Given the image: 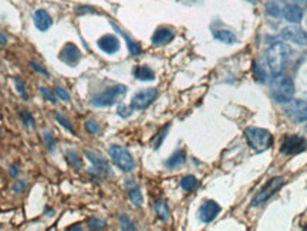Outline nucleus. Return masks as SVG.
<instances>
[{"mask_svg":"<svg viewBox=\"0 0 307 231\" xmlns=\"http://www.w3.org/2000/svg\"><path fill=\"white\" fill-rule=\"evenodd\" d=\"M120 224H121V229H123V230H135L134 223L131 221V219L128 217L127 214H123V216L120 217Z\"/></svg>","mask_w":307,"mask_h":231,"instance_id":"7c9ffc66","label":"nucleus"},{"mask_svg":"<svg viewBox=\"0 0 307 231\" xmlns=\"http://www.w3.org/2000/svg\"><path fill=\"white\" fill-rule=\"evenodd\" d=\"M65 159H67V162H68L73 168H83V159L80 158V155H78L75 150H67V152H65Z\"/></svg>","mask_w":307,"mask_h":231,"instance_id":"b1692460","label":"nucleus"},{"mask_svg":"<svg viewBox=\"0 0 307 231\" xmlns=\"http://www.w3.org/2000/svg\"><path fill=\"white\" fill-rule=\"evenodd\" d=\"M59 58H60L65 65L75 67L77 64L80 63V60H81V51H80V48H78L75 44L67 43L63 48H61L60 54H59Z\"/></svg>","mask_w":307,"mask_h":231,"instance_id":"9d476101","label":"nucleus"},{"mask_svg":"<svg viewBox=\"0 0 307 231\" xmlns=\"http://www.w3.org/2000/svg\"><path fill=\"white\" fill-rule=\"evenodd\" d=\"M108 153H110V156L113 159V162L123 172H131L134 169V166H135L134 158L131 156V153L128 152L125 147L120 146V145H111V146L108 147Z\"/></svg>","mask_w":307,"mask_h":231,"instance_id":"39448f33","label":"nucleus"},{"mask_svg":"<svg viewBox=\"0 0 307 231\" xmlns=\"http://www.w3.org/2000/svg\"><path fill=\"white\" fill-rule=\"evenodd\" d=\"M174 39V32L170 27H159L152 34V44L154 46H165Z\"/></svg>","mask_w":307,"mask_h":231,"instance_id":"f3484780","label":"nucleus"},{"mask_svg":"<svg viewBox=\"0 0 307 231\" xmlns=\"http://www.w3.org/2000/svg\"><path fill=\"white\" fill-rule=\"evenodd\" d=\"M307 147V142L305 138L299 137V135H289L285 138V140L282 142L280 152L283 155H297L305 152Z\"/></svg>","mask_w":307,"mask_h":231,"instance_id":"6e6552de","label":"nucleus"},{"mask_svg":"<svg viewBox=\"0 0 307 231\" xmlns=\"http://www.w3.org/2000/svg\"><path fill=\"white\" fill-rule=\"evenodd\" d=\"M170 126H171V124H167V125L164 126V128H162V129L159 131L158 134L155 135V138L152 139V145H154V149H159V147H161L162 142H164V139H165L167 134H168V131H170Z\"/></svg>","mask_w":307,"mask_h":231,"instance_id":"a878e982","label":"nucleus"},{"mask_svg":"<svg viewBox=\"0 0 307 231\" xmlns=\"http://www.w3.org/2000/svg\"><path fill=\"white\" fill-rule=\"evenodd\" d=\"M283 183H285L283 178L270 179V180L266 183L265 186L260 189V191L254 196L250 204H252L253 207H259V206H262L263 203H266L267 200L270 199V197L275 194L277 190H280V187L283 186Z\"/></svg>","mask_w":307,"mask_h":231,"instance_id":"423d86ee","label":"nucleus"},{"mask_svg":"<svg viewBox=\"0 0 307 231\" xmlns=\"http://www.w3.org/2000/svg\"><path fill=\"white\" fill-rule=\"evenodd\" d=\"M283 16L290 23H299L303 19V10L297 4H287L286 7L283 9Z\"/></svg>","mask_w":307,"mask_h":231,"instance_id":"a211bd4d","label":"nucleus"},{"mask_svg":"<svg viewBox=\"0 0 307 231\" xmlns=\"http://www.w3.org/2000/svg\"><path fill=\"white\" fill-rule=\"evenodd\" d=\"M97 46L100 50H103L107 54H116L120 50V40L114 34H104L103 37L98 39Z\"/></svg>","mask_w":307,"mask_h":231,"instance_id":"ddd939ff","label":"nucleus"},{"mask_svg":"<svg viewBox=\"0 0 307 231\" xmlns=\"http://www.w3.org/2000/svg\"><path fill=\"white\" fill-rule=\"evenodd\" d=\"M287 115L296 122H307V102L302 99H290L286 105Z\"/></svg>","mask_w":307,"mask_h":231,"instance_id":"1a4fd4ad","label":"nucleus"},{"mask_svg":"<svg viewBox=\"0 0 307 231\" xmlns=\"http://www.w3.org/2000/svg\"><path fill=\"white\" fill-rule=\"evenodd\" d=\"M282 37L286 39L287 42L296 43L299 46H306L307 44V34L299 26H287V27H285L282 30Z\"/></svg>","mask_w":307,"mask_h":231,"instance_id":"f8f14e48","label":"nucleus"},{"mask_svg":"<svg viewBox=\"0 0 307 231\" xmlns=\"http://www.w3.org/2000/svg\"><path fill=\"white\" fill-rule=\"evenodd\" d=\"M85 156L93 163V166H94V169H96L98 173H101V175H110V173H111L107 160L103 158V156H100L98 153L91 152V150H85Z\"/></svg>","mask_w":307,"mask_h":231,"instance_id":"2eb2a0df","label":"nucleus"},{"mask_svg":"<svg viewBox=\"0 0 307 231\" xmlns=\"http://www.w3.org/2000/svg\"><path fill=\"white\" fill-rule=\"evenodd\" d=\"M30 67H32L33 70L36 71V73L42 74V75H44V77H49V73H47V70L43 67V65H40L39 63H36V61H30Z\"/></svg>","mask_w":307,"mask_h":231,"instance_id":"e433bc0d","label":"nucleus"},{"mask_svg":"<svg viewBox=\"0 0 307 231\" xmlns=\"http://www.w3.org/2000/svg\"><path fill=\"white\" fill-rule=\"evenodd\" d=\"M43 140H44V143H46V146H47L49 150H53L54 147H56V142H54V138L53 135H52V132L46 131V132L43 134Z\"/></svg>","mask_w":307,"mask_h":231,"instance_id":"72a5a7b5","label":"nucleus"},{"mask_svg":"<svg viewBox=\"0 0 307 231\" xmlns=\"http://www.w3.org/2000/svg\"><path fill=\"white\" fill-rule=\"evenodd\" d=\"M219 213H221V206L216 201H213V200L203 201L202 206L199 207V211H198L199 220L202 223H211V221H213L218 217Z\"/></svg>","mask_w":307,"mask_h":231,"instance_id":"9b49d317","label":"nucleus"},{"mask_svg":"<svg viewBox=\"0 0 307 231\" xmlns=\"http://www.w3.org/2000/svg\"><path fill=\"white\" fill-rule=\"evenodd\" d=\"M87 224H88V227L90 229H93V230H103V229H106L107 223L104 220H101V219H90V220L87 221Z\"/></svg>","mask_w":307,"mask_h":231,"instance_id":"c756f323","label":"nucleus"},{"mask_svg":"<svg viewBox=\"0 0 307 231\" xmlns=\"http://www.w3.org/2000/svg\"><path fill=\"white\" fill-rule=\"evenodd\" d=\"M26 190V182L24 180H16L14 186H13V191L16 193H23Z\"/></svg>","mask_w":307,"mask_h":231,"instance_id":"4c0bfd02","label":"nucleus"},{"mask_svg":"<svg viewBox=\"0 0 307 231\" xmlns=\"http://www.w3.org/2000/svg\"><path fill=\"white\" fill-rule=\"evenodd\" d=\"M266 9H267V13H269L270 16H275V17L280 16V9H279V6L276 4L275 1H269L267 6H266Z\"/></svg>","mask_w":307,"mask_h":231,"instance_id":"c9c22d12","label":"nucleus"},{"mask_svg":"<svg viewBox=\"0 0 307 231\" xmlns=\"http://www.w3.org/2000/svg\"><path fill=\"white\" fill-rule=\"evenodd\" d=\"M213 37L219 42L225 43V44H233L236 42V36L229 30H216L213 33Z\"/></svg>","mask_w":307,"mask_h":231,"instance_id":"5701e85b","label":"nucleus"},{"mask_svg":"<svg viewBox=\"0 0 307 231\" xmlns=\"http://www.w3.org/2000/svg\"><path fill=\"white\" fill-rule=\"evenodd\" d=\"M54 118H56V121H57V122H59L60 125L63 126V128H65V129H67L68 132H74V129H73V125L70 124V121H68V119H67L65 116L61 115L60 112H57V114L54 115Z\"/></svg>","mask_w":307,"mask_h":231,"instance_id":"c85d7f7f","label":"nucleus"},{"mask_svg":"<svg viewBox=\"0 0 307 231\" xmlns=\"http://www.w3.org/2000/svg\"><path fill=\"white\" fill-rule=\"evenodd\" d=\"M85 131H87L90 135H97V134L100 132V125L97 124L96 121L90 119V121L85 122Z\"/></svg>","mask_w":307,"mask_h":231,"instance_id":"473e14b6","label":"nucleus"},{"mask_svg":"<svg viewBox=\"0 0 307 231\" xmlns=\"http://www.w3.org/2000/svg\"><path fill=\"white\" fill-rule=\"evenodd\" d=\"M9 172H10L11 176H17V173H19V168H17L16 165H11L10 169H9Z\"/></svg>","mask_w":307,"mask_h":231,"instance_id":"ea45409f","label":"nucleus"},{"mask_svg":"<svg viewBox=\"0 0 307 231\" xmlns=\"http://www.w3.org/2000/svg\"><path fill=\"white\" fill-rule=\"evenodd\" d=\"M54 92H56V95H57L60 99H63L64 102H70L71 96H70V94L65 91V88L60 87V85H57V87H54Z\"/></svg>","mask_w":307,"mask_h":231,"instance_id":"2f4dec72","label":"nucleus"},{"mask_svg":"<svg viewBox=\"0 0 307 231\" xmlns=\"http://www.w3.org/2000/svg\"><path fill=\"white\" fill-rule=\"evenodd\" d=\"M114 26V29H116L117 32H120L123 36H124V39H125V42H127V47H128V50H129V53H131V55H139V54L142 53V50H141V47H139V44H138L137 42H134L131 37H128L127 34L125 33H123L118 27H117L116 24H113Z\"/></svg>","mask_w":307,"mask_h":231,"instance_id":"4be33fe9","label":"nucleus"},{"mask_svg":"<svg viewBox=\"0 0 307 231\" xmlns=\"http://www.w3.org/2000/svg\"><path fill=\"white\" fill-rule=\"evenodd\" d=\"M132 111H134V109H132L131 106H129V108H127V106L123 105V106H120V108H118V115L127 118V116L131 115V112H132Z\"/></svg>","mask_w":307,"mask_h":231,"instance_id":"58836bf2","label":"nucleus"},{"mask_svg":"<svg viewBox=\"0 0 307 231\" xmlns=\"http://www.w3.org/2000/svg\"><path fill=\"white\" fill-rule=\"evenodd\" d=\"M196 186H198V179L192 175H188V176L181 179V187L185 191H192Z\"/></svg>","mask_w":307,"mask_h":231,"instance_id":"393cba45","label":"nucleus"},{"mask_svg":"<svg viewBox=\"0 0 307 231\" xmlns=\"http://www.w3.org/2000/svg\"><path fill=\"white\" fill-rule=\"evenodd\" d=\"M14 84H16V90H17V92L20 94L21 98H23V99H27V98H29V92H27L26 83L21 80L20 77H14Z\"/></svg>","mask_w":307,"mask_h":231,"instance_id":"bb28decb","label":"nucleus"},{"mask_svg":"<svg viewBox=\"0 0 307 231\" xmlns=\"http://www.w3.org/2000/svg\"><path fill=\"white\" fill-rule=\"evenodd\" d=\"M134 77L139 81H152V80H155V73L149 68L148 65H139L134 70Z\"/></svg>","mask_w":307,"mask_h":231,"instance_id":"6ab92c4d","label":"nucleus"},{"mask_svg":"<svg viewBox=\"0 0 307 231\" xmlns=\"http://www.w3.org/2000/svg\"><path fill=\"white\" fill-rule=\"evenodd\" d=\"M290 57V47L285 43H275L269 47L266 53V61L269 65V70L273 75H279L283 73L285 67Z\"/></svg>","mask_w":307,"mask_h":231,"instance_id":"f257e3e1","label":"nucleus"},{"mask_svg":"<svg viewBox=\"0 0 307 231\" xmlns=\"http://www.w3.org/2000/svg\"><path fill=\"white\" fill-rule=\"evenodd\" d=\"M19 116H20L21 124L26 128H34L36 126V121H34V118H33V115L29 111H21Z\"/></svg>","mask_w":307,"mask_h":231,"instance_id":"cd10ccee","label":"nucleus"},{"mask_svg":"<svg viewBox=\"0 0 307 231\" xmlns=\"http://www.w3.org/2000/svg\"><path fill=\"white\" fill-rule=\"evenodd\" d=\"M40 92H42V95L47 101H50V102H53V104L57 102V95L54 94V91H52V90H49V88H46V87H42V88H40Z\"/></svg>","mask_w":307,"mask_h":231,"instance_id":"f704fd0d","label":"nucleus"},{"mask_svg":"<svg viewBox=\"0 0 307 231\" xmlns=\"http://www.w3.org/2000/svg\"><path fill=\"white\" fill-rule=\"evenodd\" d=\"M185 152L184 150H175L172 155H171L170 158H168V160L165 162V166L168 169H175V168H180L181 165H184L185 163Z\"/></svg>","mask_w":307,"mask_h":231,"instance_id":"aec40b11","label":"nucleus"},{"mask_svg":"<svg viewBox=\"0 0 307 231\" xmlns=\"http://www.w3.org/2000/svg\"><path fill=\"white\" fill-rule=\"evenodd\" d=\"M272 95L277 102L287 104L290 99H293L295 95L293 80L289 75H283V74L275 75L272 81Z\"/></svg>","mask_w":307,"mask_h":231,"instance_id":"f03ea898","label":"nucleus"},{"mask_svg":"<svg viewBox=\"0 0 307 231\" xmlns=\"http://www.w3.org/2000/svg\"><path fill=\"white\" fill-rule=\"evenodd\" d=\"M125 187H127L128 199H129V201H131L134 206L141 207L142 203H144V199H142V193H141V190L138 187L137 183H135L134 180L129 179V180H127V183H125Z\"/></svg>","mask_w":307,"mask_h":231,"instance_id":"dca6fc26","label":"nucleus"},{"mask_svg":"<svg viewBox=\"0 0 307 231\" xmlns=\"http://www.w3.org/2000/svg\"><path fill=\"white\" fill-rule=\"evenodd\" d=\"M155 213H157V216H158V219L161 221L170 220V209H168V204L164 200H157L155 201Z\"/></svg>","mask_w":307,"mask_h":231,"instance_id":"412c9836","label":"nucleus"},{"mask_svg":"<svg viewBox=\"0 0 307 231\" xmlns=\"http://www.w3.org/2000/svg\"><path fill=\"white\" fill-rule=\"evenodd\" d=\"M127 92V87L125 85L117 84L114 87H110L107 88L106 91L100 92V94L91 96L90 102L93 106H98V108H103V106H111L117 102V99L120 96Z\"/></svg>","mask_w":307,"mask_h":231,"instance_id":"20e7f679","label":"nucleus"},{"mask_svg":"<svg viewBox=\"0 0 307 231\" xmlns=\"http://www.w3.org/2000/svg\"><path fill=\"white\" fill-rule=\"evenodd\" d=\"M247 1H254V0H247Z\"/></svg>","mask_w":307,"mask_h":231,"instance_id":"79ce46f5","label":"nucleus"},{"mask_svg":"<svg viewBox=\"0 0 307 231\" xmlns=\"http://www.w3.org/2000/svg\"><path fill=\"white\" fill-rule=\"evenodd\" d=\"M306 129H307V125H306Z\"/></svg>","mask_w":307,"mask_h":231,"instance_id":"37998d69","label":"nucleus"},{"mask_svg":"<svg viewBox=\"0 0 307 231\" xmlns=\"http://www.w3.org/2000/svg\"><path fill=\"white\" fill-rule=\"evenodd\" d=\"M6 43H7V37L0 32V46H6Z\"/></svg>","mask_w":307,"mask_h":231,"instance_id":"a19ab883","label":"nucleus"},{"mask_svg":"<svg viewBox=\"0 0 307 231\" xmlns=\"http://www.w3.org/2000/svg\"><path fill=\"white\" fill-rule=\"evenodd\" d=\"M245 137L246 140L249 143V146L252 147L256 152H263L267 150L269 147L272 146L273 143V137L272 134L263 129V128H256V126H250L245 131Z\"/></svg>","mask_w":307,"mask_h":231,"instance_id":"7ed1b4c3","label":"nucleus"},{"mask_svg":"<svg viewBox=\"0 0 307 231\" xmlns=\"http://www.w3.org/2000/svg\"><path fill=\"white\" fill-rule=\"evenodd\" d=\"M33 21H34V26L40 32H47L52 27V24H53L52 16L44 9H39V10H36L33 13Z\"/></svg>","mask_w":307,"mask_h":231,"instance_id":"4468645a","label":"nucleus"},{"mask_svg":"<svg viewBox=\"0 0 307 231\" xmlns=\"http://www.w3.org/2000/svg\"><path fill=\"white\" fill-rule=\"evenodd\" d=\"M158 96V91L157 88H144L141 91H138L137 94H134V96L131 98V108L134 111H141L148 108Z\"/></svg>","mask_w":307,"mask_h":231,"instance_id":"0eeeda50","label":"nucleus"}]
</instances>
